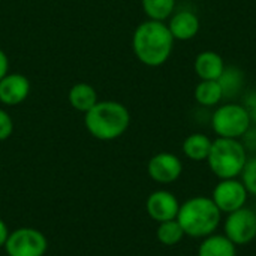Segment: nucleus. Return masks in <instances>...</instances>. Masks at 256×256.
<instances>
[{
	"label": "nucleus",
	"mask_w": 256,
	"mask_h": 256,
	"mask_svg": "<svg viewBox=\"0 0 256 256\" xmlns=\"http://www.w3.org/2000/svg\"><path fill=\"white\" fill-rule=\"evenodd\" d=\"M174 38L164 21L148 20L141 22L132 36V48L136 58L152 68L164 64L172 51Z\"/></svg>",
	"instance_id": "obj_1"
},
{
	"label": "nucleus",
	"mask_w": 256,
	"mask_h": 256,
	"mask_svg": "<svg viewBox=\"0 0 256 256\" xmlns=\"http://www.w3.org/2000/svg\"><path fill=\"white\" fill-rule=\"evenodd\" d=\"M177 220L186 237L202 240L218 231L222 222V213L210 196L198 195L180 204Z\"/></svg>",
	"instance_id": "obj_2"
},
{
	"label": "nucleus",
	"mask_w": 256,
	"mask_h": 256,
	"mask_svg": "<svg viewBox=\"0 0 256 256\" xmlns=\"http://www.w3.org/2000/svg\"><path fill=\"white\" fill-rule=\"evenodd\" d=\"M84 123L88 134L96 140L112 141L128 130L130 124V114L120 102L102 100L86 112Z\"/></svg>",
	"instance_id": "obj_3"
},
{
	"label": "nucleus",
	"mask_w": 256,
	"mask_h": 256,
	"mask_svg": "<svg viewBox=\"0 0 256 256\" xmlns=\"http://www.w3.org/2000/svg\"><path fill=\"white\" fill-rule=\"evenodd\" d=\"M248 150L240 140L218 138L213 141L207 164L219 178H238L248 162Z\"/></svg>",
	"instance_id": "obj_4"
},
{
	"label": "nucleus",
	"mask_w": 256,
	"mask_h": 256,
	"mask_svg": "<svg viewBox=\"0 0 256 256\" xmlns=\"http://www.w3.org/2000/svg\"><path fill=\"white\" fill-rule=\"evenodd\" d=\"M250 124L246 108L238 104L222 105L212 116V128L218 138L240 140L250 129Z\"/></svg>",
	"instance_id": "obj_5"
},
{
	"label": "nucleus",
	"mask_w": 256,
	"mask_h": 256,
	"mask_svg": "<svg viewBox=\"0 0 256 256\" xmlns=\"http://www.w3.org/2000/svg\"><path fill=\"white\" fill-rule=\"evenodd\" d=\"M8 256H44L48 250L46 237L34 228H18L6 240Z\"/></svg>",
	"instance_id": "obj_6"
},
{
	"label": "nucleus",
	"mask_w": 256,
	"mask_h": 256,
	"mask_svg": "<svg viewBox=\"0 0 256 256\" xmlns=\"http://www.w3.org/2000/svg\"><path fill=\"white\" fill-rule=\"evenodd\" d=\"M224 234L238 248L252 243L256 238V213L243 207L226 214L224 222Z\"/></svg>",
	"instance_id": "obj_7"
},
{
	"label": "nucleus",
	"mask_w": 256,
	"mask_h": 256,
	"mask_svg": "<svg viewBox=\"0 0 256 256\" xmlns=\"http://www.w3.org/2000/svg\"><path fill=\"white\" fill-rule=\"evenodd\" d=\"M210 198L213 200V202L222 214H230L236 210L246 207L249 194L242 180L225 178L219 180Z\"/></svg>",
	"instance_id": "obj_8"
},
{
	"label": "nucleus",
	"mask_w": 256,
	"mask_h": 256,
	"mask_svg": "<svg viewBox=\"0 0 256 256\" xmlns=\"http://www.w3.org/2000/svg\"><path fill=\"white\" fill-rule=\"evenodd\" d=\"M147 172L153 182L159 184H171L180 178L183 172V164L174 153L160 152L148 160Z\"/></svg>",
	"instance_id": "obj_9"
},
{
	"label": "nucleus",
	"mask_w": 256,
	"mask_h": 256,
	"mask_svg": "<svg viewBox=\"0 0 256 256\" xmlns=\"http://www.w3.org/2000/svg\"><path fill=\"white\" fill-rule=\"evenodd\" d=\"M146 210L147 214L158 224L177 219L180 202L177 196L170 190H154L148 195L146 201Z\"/></svg>",
	"instance_id": "obj_10"
},
{
	"label": "nucleus",
	"mask_w": 256,
	"mask_h": 256,
	"mask_svg": "<svg viewBox=\"0 0 256 256\" xmlns=\"http://www.w3.org/2000/svg\"><path fill=\"white\" fill-rule=\"evenodd\" d=\"M30 93V81L21 74H6L0 80V102L4 105H20Z\"/></svg>",
	"instance_id": "obj_11"
},
{
	"label": "nucleus",
	"mask_w": 256,
	"mask_h": 256,
	"mask_svg": "<svg viewBox=\"0 0 256 256\" xmlns=\"http://www.w3.org/2000/svg\"><path fill=\"white\" fill-rule=\"evenodd\" d=\"M166 26L174 39L189 40L195 38L200 30V18L192 10H180L174 14L170 24Z\"/></svg>",
	"instance_id": "obj_12"
},
{
	"label": "nucleus",
	"mask_w": 256,
	"mask_h": 256,
	"mask_svg": "<svg viewBox=\"0 0 256 256\" xmlns=\"http://www.w3.org/2000/svg\"><path fill=\"white\" fill-rule=\"evenodd\" d=\"M196 256H237V246L225 234H212L201 240Z\"/></svg>",
	"instance_id": "obj_13"
},
{
	"label": "nucleus",
	"mask_w": 256,
	"mask_h": 256,
	"mask_svg": "<svg viewBox=\"0 0 256 256\" xmlns=\"http://www.w3.org/2000/svg\"><path fill=\"white\" fill-rule=\"evenodd\" d=\"M225 69L224 58L214 51H204L195 58V72L202 80H218Z\"/></svg>",
	"instance_id": "obj_14"
},
{
	"label": "nucleus",
	"mask_w": 256,
	"mask_h": 256,
	"mask_svg": "<svg viewBox=\"0 0 256 256\" xmlns=\"http://www.w3.org/2000/svg\"><path fill=\"white\" fill-rule=\"evenodd\" d=\"M69 104L72 105L74 110L80 112H87L90 111L99 100H98V92L93 86L87 82H76L70 87L68 93Z\"/></svg>",
	"instance_id": "obj_15"
},
{
	"label": "nucleus",
	"mask_w": 256,
	"mask_h": 256,
	"mask_svg": "<svg viewBox=\"0 0 256 256\" xmlns=\"http://www.w3.org/2000/svg\"><path fill=\"white\" fill-rule=\"evenodd\" d=\"M213 141L206 134H192L189 135L183 142V153L188 159L194 162H202L207 160L210 154Z\"/></svg>",
	"instance_id": "obj_16"
},
{
	"label": "nucleus",
	"mask_w": 256,
	"mask_h": 256,
	"mask_svg": "<svg viewBox=\"0 0 256 256\" xmlns=\"http://www.w3.org/2000/svg\"><path fill=\"white\" fill-rule=\"evenodd\" d=\"M243 81H244V75H243L242 69L234 68V66L225 68L222 75L218 78V82L222 88V96L225 99H230V98H234L236 94H238V92L243 87Z\"/></svg>",
	"instance_id": "obj_17"
},
{
	"label": "nucleus",
	"mask_w": 256,
	"mask_h": 256,
	"mask_svg": "<svg viewBox=\"0 0 256 256\" xmlns=\"http://www.w3.org/2000/svg\"><path fill=\"white\" fill-rule=\"evenodd\" d=\"M195 99L202 106L218 105L224 99L222 88H220L218 80H202L195 88Z\"/></svg>",
	"instance_id": "obj_18"
},
{
	"label": "nucleus",
	"mask_w": 256,
	"mask_h": 256,
	"mask_svg": "<svg viewBox=\"0 0 256 256\" xmlns=\"http://www.w3.org/2000/svg\"><path fill=\"white\" fill-rule=\"evenodd\" d=\"M184 231L177 219L160 222L156 230V238L164 246H177L184 238Z\"/></svg>",
	"instance_id": "obj_19"
},
{
	"label": "nucleus",
	"mask_w": 256,
	"mask_h": 256,
	"mask_svg": "<svg viewBox=\"0 0 256 256\" xmlns=\"http://www.w3.org/2000/svg\"><path fill=\"white\" fill-rule=\"evenodd\" d=\"M176 0H142V9L150 20L165 21L174 12Z\"/></svg>",
	"instance_id": "obj_20"
},
{
	"label": "nucleus",
	"mask_w": 256,
	"mask_h": 256,
	"mask_svg": "<svg viewBox=\"0 0 256 256\" xmlns=\"http://www.w3.org/2000/svg\"><path fill=\"white\" fill-rule=\"evenodd\" d=\"M240 177L248 194L256 196V156L252 159H248Z\"/></svg>",
	"instance_id": "obj_21"
},
{
	"label": "nucleus",
	"mask_w": 256,
	"mask_h": 256,
	"mask_svg": "<svg viewBox=\"0 0 256 256\" xmlns=\"http://www.w3.org/2000/svg\"><path fill=\"white\" fill-rule=\"evenodd\" d=\"M14 132V122L12 117L4 111L0 110V141L8 140Z\"/></svg>",
	"instance_id": "obj_22"
},
{
	"label": "nucleus",
	"mask_w": 256,
	"mask_h": 256,
	"mask_svg": "<svg viewBox=\"0 0 256 256\" xmlns=\"http://www.w3.org/2000/svg\"><path fill=\"white\" fill-rule=\"evenodd\" d=\"M243 106L246 108V111H248V114L250 117V122L256 124V90L250 92L248 94V98L244 99V105Z\"/></svg>",
	"instance_id": "obj_23"
},
{
	"label": "nucleus",
	"mask_w": 256,
	"mask_h": 256,
	"mask_svg": "<svg viewBox=\"0 0 256 256\" xmlns=\"http://www.w3.org/2000/svg\"><path fill=\"white\" fill-rule=\"evenodd\" d=\"M9 74V60H8V56L4 54V51L0 48V80Z\"/></svg>",
	"instance_id": "obj_24"
},
{
	"label": "nucleus",
	"mask_w": 256,
	"mask_h": 256,
	"mask_svg": "<svg viewBox=\"0 0 256 256\" xmlns=\"http://www.w3.org/2000/svg\"><path fill=\"white\" fill-rule=\"evenodd\" d=\"M9 234H10V232H9V230H8V225L4 224L3 219H0V248H4Z\"/></svg>",
	"instance_id": "obj_25"
}]
</instances>
